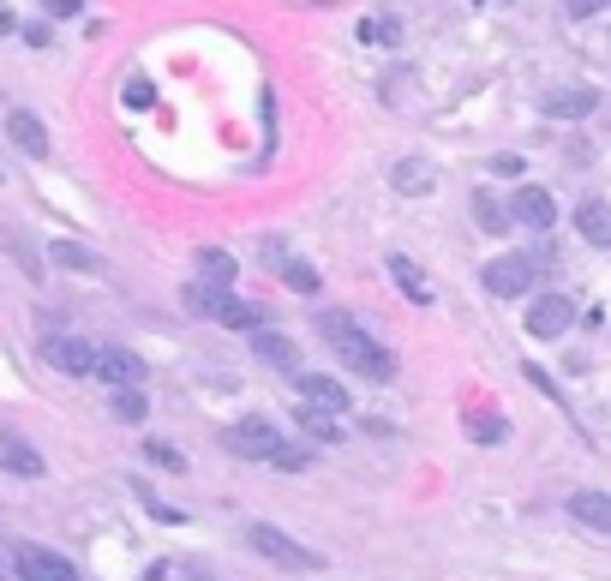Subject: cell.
Listing matches in <instances>:
<instances>
[{"label":"cell","instance_id":"4fadbf2b","mask_svg":"<svg viewBox=\"0 0 611 581\" xmlns=\"http://www.w3.org/2000/svg\"><path fill=\"white\" fill-rule=\"evenodd\" d=\"M198 288H210V294H234V252L204 246V252H198Z\"/></svg>","mask_w":611,"mask_h":581},{"label":"cell","instance_id":"cb8c5ba5","mask_svg":"<svg viewBox=\"0 0 611 581\" xmlns=\"http://www.w3.org/2000/svg\"><path fill=\"white\" fill-rule=\"evenodd\" d=\"M474 222H480L486 234H504V228H510V210H504V198H492V192H474Z\"/></svg>","mask_w":611,"mask_h":581},{"label":"cell","instance_id":"f546056e","mask_svg":"<svg viewBox=\"0 0 611 581\" xmlns=\"http://www.w3.org/2000/svg\"><path fill=\"white\" fill-rule=\"evenodd\" d=\"M126 102H132V108H150V102H156V84H150V78H126Z\"/></svg>","mask_w":611,"mask_h":581},{"label":"cell","instance_id":"d6a6232c","mask_svg":"<svg viewBox=\"0 0 611 581\" xmlns=\"http://www.w3.org/2000/svg\"><path fill=\"white\" fill-rule=\"evenodd\" d=\"M42 12H48V18H78L84 0H42Z\"/></svg>","mask_w":611,"mask_h":581},{"label":"cell","instance_id":"f1b7e54d","mask_svg":"<svg viewBox=\"0 0 611 581\" xmlns=\"http://www.w3.org/2000/svg\"><path fill=\"white\" fill-rule=\"evenodd\" d=\"M180 300H186V312H192V318H210L222 294H210V288H198V282H186V288H180Z\"/></svg>","mask_w":611,"mask_h":581},{"label":"cell","instance_id":"5bb4252c","mask_svg":"<svg viewBox=\"0 0 611 581\" xmlns=\"http://www.w3.org/2000/svg\"><path fill=\"white\" fill-rule=\"evenodd\" d=\"M270 270H276V276H282V282H288L294 294H306V300H312V294L324 288V282H318V270H312L306 258H294V252H282V246H270Z\"/></svg>","mask_w":611,"mask_h":581},{"label":"cell","instance_id":"ba28073f","mask_svg":"<svg viewBox=\"0 0 611 581\" xmlns=\"http://www.w3.org/2000/svg\"><path fill=\"white\" fill-rule=\"evenodd\" d=\"M540 108H546L552 120H588V114L600 108V90H594V84H558V90L540 96Z\"/></svg>","mask_w":611,"mask_h":581},{"label":"cell","instance_id":"836d02e7","mask_svg":"<svg viewBox=\"0 0 611 581\" xmlns=\"http://www.w3.org/2000/svg\"><path fill=\"white\" fill-rule=\"evenodd\" d=\"M611 0H564V12L570 18H594V12H606Z\"/></svg>","mask_w":611,"mask_h":581},{"label":"cell","instance_id":"ac0fdd59","mask_svg":"<svg viewBox=\"0 0 611 581\" xmlns=\"http://www.w3.org/2000/svg\"><path fill=\"white\" fill-rule=\"evenodd\" d=\"M0 468H6V474H24V480H36V474H42V450H30L24 438L0 432Z\"/></svg>","mask_w":611,"mask_h":581},{"label":"cell","instance_id":"d6986e66","mask_svg":"<svg viewBox=\"0 0 611 581\" xmlns=\"http://www.w3.org/2000/svg\"><path fill=\"white\" fill-rule=\"evenodd\" d=\"M570 516L594 534H611V498L606 492H570Z\"/></svg>","mask_w":611,"mask_h":581},{"label":"cell","instance_id":"484cf974","mask_svg":"<svg viewBox=\"0 0 611 581\" xmlns=\"http://www.w3.org/2000/svg\"><path fill=\"white\" fill-rule=\"evenodd\" d=\"M108 408H114V420L138 426V420L150 414V396H144V390H114V402H108Z\"/></svg>","mask_w":611,"mask_h":581},{"label":"cell","instance_id":"30bf717a","mask_svg":"<svg viewBox=\"0 0 611 581\" xmlns=\"http://www.w3.org/2000/svg\"><path fill=\"white\" fill-rule=\"evenodd\" d=\"M510 222H522V228H552L558 222V198L546 192V186H522L516 198H510Z\"/></svg>","mask_w":611,"mask_h":581},{"label":"cell","instance_id":"8d00e7d4","mask_svg":"<svg viewBox=\"0 0 611 581\" xmlns=\"http://www.w3.org/2000/svg\"><path fill=\"white\" fill-rule=\"evenodd\" d=\"M12 576V552H6V546H0V581Z\"/></svg>","mask_w":611,"mask_h":581},{"label":"cell","instance_id":"d590c367","mask_svg":"<svg viewBox=\"0 0 611 581\" xmlns=\"http://www.w3.org/2000/svg\"><path fill=\"white\" fill-rule=\"evenodd\" d=\"M6 30H18V18H12V6L0 0V36H6Z\"/></svg>","mask_w":611,"mask_h":581},{"label":"cell","instance_id":"44dd1931","mask_svg":"<svg viewBox=\"0 0 611 581\" xmlns=\"http://www.w3.org/2000/svg\"><path fill=\"white\" fill-rule=\"evenodd\" d=\"M210 318H216V324H228V330H264V306H252V300H234V294H222Z\"/></svg>","mask_w":611,"mask_h":581},{"label":"cell","instance_id":"8fae6325","mask_svg":"<svg viewBox=\"0 0 611 581\" xmlns=\"http://www.w3.org/2000/svg\"><path fill=\"white\" fill-rule=\"evenodd\" d=\"M42 360H48V366H60V372H72V378H90L96 348H90L84 336H42Z\"/></svg>","mask_w":611,"mask_h":581},{"label":"cell","instance_id":"7c38bea8","mask_svg":"<svg viewBox=\"0 0 611 581\" xmlns=\"http://www.w3.org/2000/svg\"><path fill=\"white\" fill-rule=\"evenodd\" d=\"M6 138H12L24 156H48V126H42L30 108H6Z\"/></svg>","mask_w":611,"mask_h":581},{"label":"cell","instance_id":"ffe728a7","mask_svg":"<svg viewBox=\"0 0 611 581\" xmlns=\"http://www.w3.org/2000/svg\"><path fill=\"white\" fill-rule=\"evenodd\" d=\"M390 276H396V288L414 300V306H432V282L420 276V264L414 258H402V252H390Z\"/></svg>","mask_w":611,"mask_h":581},{"label":"cell","instance_id":"3957f363","mask_svg":"<svg viewBox=\"0 0 611 581\" xmlns=\"http://www.w3.org/2000/svg\"><path fill=\"white\" fill-rule=\"evenodd\" d=\"M246 540H252V552H258V558H270V564H282V570H294V576L324 570V558H318L312 546H300L294 534H282L276 522H252V528H246Z\"/></svg>","mask_w":611,"mask_h":581},{"label":"cell","instance_id":"7402d4cb","mask_svg":"<svg viewBox=\"0 0 611 581\" xmlns=\"http://www.w3.org/2000/svg\"><path fill=\"white\" fill-rule=\"evenodd\" d=\"M462 432H468L474 444H486V450H492V444H504V438H510V420H504V414H486V408H474V414L462 420Z\"/></svg>","mask_w":611,"mask_h":581},{"label":"cell","instance_id":"52a82bcc","mask_svg":"<svg viewBox=\"0 0 611 581\" xmlns=\"http://www.w3.org/2000/svg\"><path fill=\"white\" fill-rule=\"evenodd\" d=\"M570 324H576V300H570V294H540V300L528 306V336H540V342L564 336Z\"/></svg>","mask_w":611,"mask_h":581},{"label":"cell","instance_id":"4dcf8cb0","mask_svg":"<svg viewBox=\"0 0 611 581\" xmlns=\"http://www.w3.org/2000/svg\"><path fill=\"white\" fill-rule=\"evenodd\" d=\"M138 498H144V510H150V516H156V522H186V516H180V510H168V504H162V498H150V486H138Z\"/></svg>","mask_w":611,"mask_h":581},{"label":"cell","instance_id":"d4e9b609","mask_svg":"<svg viewBox=\"0 0 611 581\" xmlns=\"http://www.w3.org/2000/svg\"><path fill=\"white\" fill-rule=\"evenodd\" d=\"M300 432H306L312 444H342V426H336L330 414H318V408H300Z\"/></svg>","mask_w":611,"mask_h":581},{"label":"cell","instance_id":"4316f807","mask_svg":"<svg viewBox=\"0 0 611 581\" xmlns=\"http://www.w3.org/2000/svg\"><path fill=\"white\" fill-rule=\"evenodd\" d=\"M144 456H150L156 468H168V474H186V456H180L168 438H144Z\"/></svg>","mask_w":611,"mask_h":581},{"label":"cell","instance_id":"1f68e13d","mask_svg":"<svg viewBox=\"0 0 611 581\" xmlns=\"http://www.w3.org/2000/svg\"><path fill=\"white\" fill-rule=\"evenodd\" d=\"M522 378H528V384H534V390H546V396H552V402H564V396H558V384H552V378H546V366H522Z\"/></svg>","mask_w":611,"mask_h":581},{"label":"cell","instance_id":"603a6c76","mask_svg":"<svg viewBox=\"0 0 611 581\" xmlns=\"http://www.w3.org/2000/svg\"><path fill=\"white\" fill-rule=\"evenodd\" d=\"M48 258H54L60 270H102V258H96V252H84L78 240H48Z\"/></svg>","mask_w":611,"mask_h":581},{"label":"cell","instance_id":"2e32d148","mask_svg":"<svg viewBox=\"0 0 611 581\" xmlns=\"http://www.w3.org/2000/svg\"><path fill=\"white\" fill-rule=\"evenodd\" d=\"M576 234H582L588 246L611 252V204H606V198H588V204H576Z\"/></svg>","mask_w":611,"mask_h":581},{"label":"cell","instance_id":"9a60e30c","mask_svg":"<svg viewBox=\"0 0 611 581\" xmlns=\"http://www.w3.org/2000/svg\"><path fill=\"white\" fill-rule=\"evenodd\" d=\"M252 354H258L264 366H276V372H294V378H300V348H294L288 336H276V330H252Z\"/></svg>","mask_w":611,"mask_h":581},{"label":"cell","instance_id":"e575fe53","mask_svg":"<svg viewBox=\"0 0 611 581\" xmlns=\"http://www.w3.org/2000/svg\"><path fill=\"white\" fill-rule=\"evenodd\" d=\"M180 581H210V570H204V564H186V570H180Z\"/></svg>","mask_w":611,"mask_h":581},{"label":"cell","instance_id":"5b68a950","mask_svg":"<svg viewBox=\"0 0 611 581\" xmlns=\"http://www.w3.org/2000/svg\"><path fill=\"white\" fill-rule=\"evenodd\" d=\"M12 576L18 581H84L72 558L48 552V546H36V540H18V546H12Z\"/></svg>","mask_w":611,"mask_h":581},{"label":"cell","instance_id":"277c9868","mask_svg":"<svg viewBox=\"0 0 611 581\" xmlns=\"http://www.w3.org/2000/svg\"><path fill=\"white\" fill-rule=\"evenodd\" d=\"M222 444H228L234 456H246V462H270V456L282 450V426L264 420V414H246V420H234V426L222 432Z\"/></svg>","mask_w":611,"mask_h":581},{"label":"cell","instance_id":"83f0119b","mask_svg":"<svg viewBox=\"0 0 611 581\" xmlns=\"http://www.w3.org/2000/svg\"><path fill=\"white\" fill-rule=\"evenodd\" d=\"M270 468H282V474H306V468H312V444H282V450L270 456Z\"/></svg>","mask_w":611,"mask_h":581},{"label":"cell","instance_id":"e0dca14e","mask_svg":"<svg viewBox=\"0 0 611 581\" xmlns=\"http://www.w3.org/2000/svg\"><path fill=\"white\" fill-rule=\"evenodd\" d=\"M390 186H396V192H408V198H420V192H432V186H438V168H432V162H420V156H402V162L390 168Z\"/></svg>","mask_w":611,"mask_h":581},{"label":"cell","instance_id":"9c48e42d","mask_svg":"<svg viewBox=\"0 0 611 581\" xmlns=\"http://www.w3.org/2000/svg\"><path fill=\"white\" fill-rule=\"evenodd\" d=\"M294 390L306 396V408H318V414H330V420H336V414H348V402H354V396H348L330 372H300V378H294Z\"/></svg>","mask_w":611,"mask_h":581},{"label":"cell","instance_id":"8992f818","mask_svg":"<svg viewBox=\"0 0 611 581\" xmlns=\"http://www.w3.org/2000/svg\"><path fill=\"white\" fill-rule=\"evenodd\" d=\"M90 378H102L108 390H144V360L132 348H96Z\"/></svg>","mask_w":611,"mask_h":581},{"label":"cell","instance_id":"7a4b0ae2","mask_svg":"<svg viewBox=\"0 0 611 581\" xmlns=\"http://www.w3.org/2000/svg\"><path fill=\"white\" fill-rule=\"evenodd\" d=\"M552 270V246H540V252H504V258H492L486 264V294H498V300H522V294H534V282Z\"/></svg>","mask_w":611,"mask_h":581},{"label":"cell","instance_id":"6da1fadb","mask_svg":"<svg viewBox=\"0 0 611 581\" xmlns=\"http://www.w3.org/2000/svg\"><path fill=\"white\" fill-rule=\"evenodd\" d=\"M312 324H318V336L336 348V360H342V366H354L360 378H378V384H384V378H396V360H390V348H384L378 336H366V330H360V324H354L342 306L318 312Z\"/></svg>","mask_w":611,"mask_h":581}]
</instances>
